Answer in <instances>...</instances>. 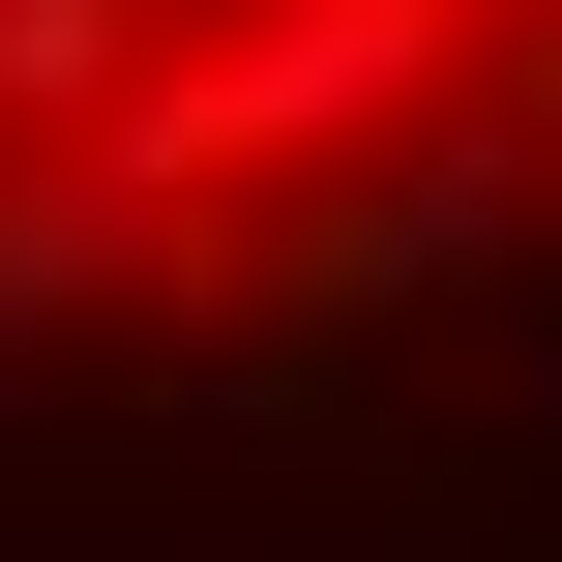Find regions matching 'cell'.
Listing matches in <instances>:
<instances>
[{"label":"cell","instance_id":"6da1fadb","mask_svg":"<svg viewBox=\"0 0 562 562\" xmlns=\"http://www.w3.org/2000/svg\"><path fill=\"white\" fill-rule=\"evenodd\" d=\"M445 89H474V0H207V30H148V89L89 119V178L178 207V237H237V207H326Z\"/></svg>","mask_w":562,"mask_h":562},{"label":"cell","instance_id":"7a4b0ae2","mask_svg":"<svg viewBox=\"0 0 562 562\" xmlns=\"http://www.w3.org/2000/svg\"><path fill=\"white\" fill-rule=\"evenodd\" d=\"M533 207H562V119H533V89H445V119H385L296 237H237V296H296V326L356 356V326H415V296H504Z\"/></svg>","mask_w":562,"mask_h":562},{"label":"cell","instance_id":"3957f363","mask_svg":"<svg viewBox=\"0 0 562 562\" xmlns=\"http://www.w3.org/2000/svg\"><path fill=\"white\" fill-rule=\"evenodd\" d=\"M178 296H237V237L119 207L89 148H0V356H59V385H89V326H178Z\"/></svg>","mask_w":562,"mask_h":562},{"label":"cell","instance_id":"277c9868","mask_svg":"<svg viewBox=\"0 0 562 562\" xmlns=\"http://www.w3.org/2000/svg\"><path fill=\"white\" fill-rule=\"evenodd\" d=\"M119 415H148V445H326V415H356V356H326L296 296H178Z\"/></svg>","mask_w":562,"mask_h":562},{"label":"cell","instance_id":"5b68a950","mask_svg":"<svg viewBox=\"0 0 562 562\" xmlns=\"http://www.w3.org/2000/svg\"><path fill=\"white\" fill-rule=\"evenodd\" d=\"M148 30H178V0H0V148H89V119L148 89Z\"/></svg>","mask_w":562,"mask_h":562},{"label":"cell","instance_id":"8992f818","mask_svg":"<svg viewBox=\"0 0 562 562\" xmlns=\"http://www.w3.org/2000/svg\"><path fill=\"white\" fill-rule=\"evenodd\" d=\"M504 415H533V445H562V296H504Z\"/></svg>","mask_w":562,"mask_h":562}]
</instances>
